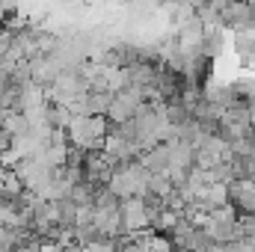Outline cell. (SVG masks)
I'll return each instance as SVG.
<instances>
[{"label":"cell","mask_w":255,"mask_h":252,"mask_svg":"<svg viewBox=\"0 0 255 252\" xmlns=\"http://www.w3.org/2000/svg\"><path fill=\"white\" fill-rule=\"evenodd\" d=\"M229 205L238 214H255V178H235L229 184Z\"/></svg>","instance_id":"3957f363"},{"label":"cell","mask_w":255,"mask_h":252,"mask_svg":"<svg viewBox=\"0 0 255 252\" xmlns=\"http://www.w3.org/2000/svg\"><path fill=\"white\" fill-rule=\"evenodd\" d=\"M169 157H172V145L169 142H157V145H151V148H145L139 154V160L145 163V169L154 172V175H160V172L169 169Z\"/></svg>","instance_id":"277c9868"},{"label":"cell","mask_w":255,"mask_h":252,"mask_svg":"<svg viewBox=\"0 0 255 252\" xmlns=\"http://www.w3.org/2000/svg\"><path fill=\"white\" fill-rule=\"evenodd\" d=\"M113 98H116V92H110V89H104V92L89 89V92H86V113H89V116H107Z\"/></svg>","instance_id":"8992f818"},{"label":"cell","mask_w":255,"mask_h":252,"mask_svg":"<svg viewBox=\"0 0 255 252\" xmlns=\"http://www.w3.org/2000/svg\"><path fill=\"white\" fill-rule=\"evenodd\" d=\"M247 3H250V6H255V0H247Z\"/></svg>","instance_id":"52a82bcc"},{"label":"cell","mask_w":255,"mask_h":252,"mask_svg":"<svg viewBox=\"0 0 255 252\" xmlns=\"http://www.w3.org/2000/svg\"><path fill=\"white\" fill-rule=\"evenodd\" d=\"M107 187L113 190L119 199H130V196H139V187H136V181L128 175L125 166H116V172L110 175V181H107Z\"/></svg>","instance_id":"5b68a950"},{"label":"cell","mask_w":255,"mask_h":252,"mask_svg":"<svg viewBox=\"0 0 255 252\" xmlns=\"http://www.w3.org/2000/svg\"><path fill=\"white\" fill-rule=\"evenodd\" d=\"M151 229V211L142 196L122 199V235H139Z\"/></svg>","instance_id":"6da1fadb"},{"label":"cell","mask_w":255,"mask_h":252,"mask_svg":"<svg viewBox=\"0 0 255 252\" xmlns=\"http://www.w3.org/2000/svg\"><path fill=\"white\" fill-rule=\"evenodd\" d=\"M220 15H223V27L235 33H255V6H250L247 0H229V6Z\"/></svg>","instance_id":"7a4b0ae2"}]
</instances>
